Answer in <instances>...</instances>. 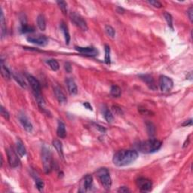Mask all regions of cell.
Listing matches in <instances>:
<instances>
[{
    "label": "cell",
    "mask_w": 193,
    "mask_h": 193,
    "mask_svg": "<svg viewBox=\"0 0 193 193\" xmlns=\"http://www.w3.org/2000/svg\"><path fill=\"white\" fill-rule=\"evenodd\" d=\"M16 149L17 152H18V154L19 155L20 157H23L27 154L26 148H25L23 142H22L20 139H18V140H17Z\"/></svg>",
    "instance_id": "obj_18"
},
{
    "label": "cell",
    "mask_w": 193,
    "mask_h": 193,
    "mask_svg": "<svg viewBox=\"0 0 193 193\" xmlns=\"http://www.w3.org/2000/svg\"><path fill=\"white\" fill-rule=\"evenodd\" d=\"M57 5H58L59 7H60V10L62 11L63 14H67V2H64V1H57Z\"/></svg>",
    "instance_id": "obj_32"
},
{
    "label": "cell",
    "mask_w": 193,
    "mask_h": 193,
    "mask_svg": "<svg viewBox=\"0 0 193 193\" xmlns=\"http://www.w3.org/2000/svg\"><path fill=\"white\" fill-rule=\"evenodd\" d=\"M42 160L43 165L44 171L48 174L51 171L53 167V161H52V155L50 150L47 147L44 146L42 150Z\"/></svg>",
    "instance_id": "obj_3"
},
{
    "label": "cell",
    "mask_w": 193,
    "mask_h": 193,
    "mask_svg": "<svg viewBox=\"0 0 193 193\" xmlns=\"http://www.w3.org/2000/svg\"><path fill=\"white\" fill-rule=\"evenodd\" d=\"M70 19L78 27L80 28L83 31H87L88 29L87 23L83 19V18L81 15L76 14L75 12H72L70 14Z\"/></svg>",
    "instance_id": "obj_7"
},
{
    "label": "cell",
    "mask_w": 193,
    "mask_h": 193,
    "mask_svg": "<svg viewBox=\"0 0 193 193\" xmlns=\"http://www.w3.org/2000/svg\"><path fill=\"white\" fill-rule=\"evenodd\" d=\"M159 86L162 92H169L174 87V82L170 78L166 76H161L159 77Z\"/></svg>",
    "instance_id": "obj_5"
},
{
    "label": "cell",
    "mask_w": 193,
    "mask_h": 193,
    "mask_svg": "<svg viewBox=\"0 0 193 193\" xmlns=\"http://www.w3.org/2000/svg\"><path fill=\"white\" fill-rule=\"evenodd\" d=\"M105 63L107 64H110V48L109 45H105Z\"/></svg>",
    "instance_id": "obj_30"
},
{
    "label": "cell",
    "mask_w": 193,
    "mask_h": 193,
    "mask_svg": "<svg viewBox=\"0 0 193 193\" xmlns=\"http://www.w3.org/2000/svg\"><path fill=\"white\" fill-rule=\"evenodd\" d=\"M149 3H150V5H152V6H154V7L155 8H162V4L160 2L158 1H155V0H152V1H149L148 2Z\"/></svg>",
    "instance_id": "obj_36"
},
{
    "label": "cell",
    "mask_w": 193,
    "mask_h": 193,
    "mask_svg": "<svg viewBox=\"0 0 193 193\" xmlns=\"http://www.w3.org/2000/svg\"><path fill=\"white\" fill-rule=\"evenodd\" d=\"M35 186L39 189V191H42L44 186H45V184H44L43 181L41 179L36 178L35 179Z\"/></svg>",
    "instance_id": "obj_34"
},
{
    "label": "cell",
    "mask_w": 193,
    "mask_h": 193,
    "mask_svg": "<svg viewBox=\"0 0 193 193\" xmlns=\"http://www.w3.org/2000/svg\"><path fill=\"white\" fill-rule=\"evenodd\" d=\"M52 144H53L54 147L55 148L56 151L59 154V155L62 158H64V150H63V146L61 142L58 140H55L52 142Z\"/></svg>",
    "instance_id": "obj_20"
},
{
    "label": "cell",
    "mask_w": 193,
    "mask_h": 193,
    "mask_svg": "<svg viewBox=\"0 0 193 193\" xmlns=\"http://www.w3.org/2000/svg\"><path fill=\"white\" fill-rule=\"evenodd\" d=\"M57 134L60 138H65L67 136V131H66V127L64 123L61 121H58L57 125Z\"/></svg>",
    "instance_id": "obj_17"
},
{
    "label": "cell",
    "mask_w": 193,
    "mask_h": 193,
    "mask_svg": "<svg viewBox=\"0 0 193 193\" xmlns=\"http://www.w3.org/2000/svg\"><path fill=\"white\" fill-rule=\"evenodd\" d=\"M146 127L147 130H148L149 134L151 135V136L155 134V127H154V125L152 122H147Z\"/></svg>",
    "instance_id": "obj_33"
},
{
    "label": "cell",
    "mask_w": 193,
    "mask_h": 193,
    "mask_svg": "<svg viewBox=\"0 0 193 193\" xmlns=\"http://www.w3.org/2000/svg\"><path fill=\"white\" fill-rule=\"evenodd\" d=\"M140 77L141 78L142 80H143L146 83L147 85H148L150 88L153 89V90L156 89L155 81H154L152 76L150 75H142V76H140Z\"/></svg>",
    "instance_id": "obj_16"
},
{
    "label": "cell",
    "mask_w": 193,
    "mask_h": 193,
    "mask_svg": "<svg viewBox=\"0 0 193 193\" xmlns=\"http://www.w3.org/2000/svg\"><path fill=\"white\" fill-rule=\"evenodd\" d=\"M104 116L105 119L106 120V121L109 123L113 122V119H114L113 113H111L110 110H109V109H104Z\"/></svg>",
    "instance_id": "obj_27"
},
{
    "label": "cell",
    "mask_w": 193,
    "mask_h": 193,
    "mask_svg": "<svg viewBox=\"0 0 193 193\" xmlns=\"http://www.w3.org/2000/svg\"><path fill=\"white\" fill-rule=\"evenodd\" d=\"M0 112H1V115L2 117H4L6 120L9 119V113H8V111L3 107L2 106H1V109H0Z\"/></svg>",
    "instance_id": "obj_35"
},
{
    "label": "cell",
    "mask_w": 193,
    "mask_h": 193,
    "mask_svg": "<svg viewBox=\"0 0 193 193\" xmlns=\"http://www.w3.org/2000/svg\"><path fill=\"white\" fill-rule=\"evenodd\" d=\"M83 105H84V107H86V108H87V109H90V110H92V106H91V104H90L88 102L84 103V104H83Z\"/></svg>",
    "instance_id": "obj_41"
},
{
    "label": "cell",
    "mask_w": 193,
    "mask_h": 193,
    "mask_svg": "<svg viewBox=\"0 0 193 193\" xmlns=\"http://www.w3.org/2000/svg\"><path fill=\"white\" fill-rule=\"evenodd\" d=\"M21 31L22 33H33V32H34V28H33V27L29 26V25L27 24V23H23V24H22V26H21Z\"/></svg>",
    "instance_id": "obj_28"
},
{
    "label": "cell",
    "mask_w": 193,
    "mask_h": 193,
    "mask_svg": "<svg viewBox=\"0 0 193 193\" xmlns=\"http://www.w3.org/2000/svg\"><path fill=\"white\" fill-rule=\"evenodd\" d=\"M192 120L189 119V120H188V121H186L182 125L183 126H189V125H192Z\"/></svg>",
    "instance_id": "obj_40"
},
{
    "label": "cell",
    "mask_w": 193,
    "mask_h": 193,
    "mask_svg": "<svg viewBox=\"0 0 193 193\" xmlns=\"http://www.w3.org/2000/svg\"><path fill=\"white\" fill-rule=\"evenodd\" d=\"M60 30H62L63 33H64L66 44H67V45H69V42H70V35H69L68 27H67V26L64 23V22H62V23H60Z\"/></svg>",
    "instance_id": "obj_19"
},
{
    "label": "cell",
    "mask_w": 193,
    "mask_h": 193,
    "mask_svg": "<svg viewBox=\"0 0 193 193\" xmlns=\"http://www.w3.org/2000/svg\"><path fill=\"white\" fill-rule=\"evenodd\" d=\"M187 14H188V16H189V20H190L191 22H192L193 21V8L192 7H190L189 8V9L187 11Z\"/></svg>",
    "instance_id": "obj_38"
},
{
    "label": "cell",
    "mask_w": 193,
    "mask_h": 193,
    "mask_svg": "<svg viewBox=\"0 0 193 193\" xmlns=\"http://www.w3.org/2000/svg\"><path fill=\"white\" fill-rule=\"evenodd\" d=\"M27 40L30 43L35 44V45H40V46H45L48 44V39L46 36L42 35H30L27 38Z\"/></svg>",
    "instance_id": "obj_9"
},
{
    "label": "cell",
    "mask_w": 193,
    "mask_h": 193,
    "mask_svg": "<svg viewBox=\"0 0 193 193\" xmlns=\"http://www.w3.org/2000/svg\"><path fill=\"white\" fill-rule=\"evenodd\" d=\"M47 64H48L49 67L54 71L58 70L59 68H60L59 63L56 60H54V59H49V60H47Z\"/></svg>",
    "instance_id": "obj_26"
},
{
    "label": "cell",
    "mask_w": 193,
    "mask_h": 193,
    "mask_svg": "<svg viewBox=\"0 0 193 193\" xmlns=\"http://www.w3.org/2000/svg\"><path fill=\"white\" fill-rule=\"evenodd\" d=\"M164 17H165V18L166 21H167V25H168L169 27L172 30H174V27H173V18L170 14H169V13H167V12H165V14H164Z\"/></svg>",
    "instance_id": "obj_31"
},
{
    "label": "cell",
    "mask_w": 193,
    "mask_h": 193,
    "mask_svg": "<svg viewBox=\"0 0 193 193\" xmlns=\"http://www.w3.org/2000/svg\"><path fill=\"white\" fill-rule=\"evenodd\" d=\"M92 184H93V177L91 175H86L85 177H84V180L82 181V187H81L80 192H86L87 190L91 189L92 187Z\"/></svg>",
    "instance_id": "obj_14"
},
{
    "label": "cell",
    "mask_w": 193,
    "mask_h": 193,
    "mask_svg": "<svg viewBox=\"0 0 193 193\" xmlns=\"http://www.w3.org/2000/svg\"><path fill=\"white\" fill-rule=\"evenodd\" d=\"M6 153H7L8 161V163H9V165L11 167H13V168H16V167H19L20 165H21V162H20V159L18 158V155L13 150V149H7L6 150Z\"/></svg>",
    "instance_id": "obj_6"
},
{
    "label": "cell",
    "mask_w": 193,
    "mask_h": 193,
    "mask_svg": "<svg viewBox=\"0 0 193 193\" xmlns=\"http://www.w3.org/2000/svg\"><path fill=\"white\" fill-rule=\"evenodd\" d=\"M110 94L113 97H119L121 94V90L117 85H113L110 89Z\"/></svg>",
    "instance_id": "obj_25"
},
{
    "label": "cell",
    "mask_w": 193,
    "mask_h": 193,
    "mask_svg": "<svg viewBox=\"0 0 193 193\" xmlns=\"http://www.w3.org/2000/svg\"><path fill=\"white\" fill-rule=\"evenodd\" d=\"M138 158V153L135 150H122L114 154L113 162L117 167H125L133 163Z\"/></svg>",
    "instance_id": "obj_1"
},
{
    "label": "cell",
    "mask_w": 193,
    "mask_h": 193,
    "mask_svg": "<svg viewBox=\"0 0 193 193\" xmlns=\"http://www.w3.org/2000/svg\"><path fill=\"white\" fill-rule=\"evenodd\" d=\"M55 94L56 96V98L57 99V101L60 103V104H66L67 101V98L65 94L64 93V91H62V89L60 88L58 86H56L55 87Z\"/></svg>",
    "instance_id": "obj_15"
},
{
    "label": "cell",
    "mask_w": 193,
    "mask_h": 193,
    "mask_svg": "<svg viewBox=\"0 0 193 193\" xmlns=\"http://www.w3.org/2000/svg\"><path fill=\"white\" fill-rule=\"evenodd\" d=\"M105 32H106L107 35H109L111 38H115V36H116V30H114V28L112 27L111 26L106 25L105 27Z\"/></svg>",
    "instance_id": "obj_29"
},
{
    "label": "cell",
    "mask_w": 193,
    "mask_h": 193,
    "mask_svg": "<svg viewBox=\"0 0 193 193\" xmlns=\"http://www.w3.org/2000/svg\"><path fill=\"white\" fill-rule=\"evenodd\" d=\"M27 79L29 84H30L32 89H33V94H42L41 84H40L39 82V81L37 80L35 77H33V76L31 75L27 76Z\"/></svg>",
    "instance_id": "obj_10"
},
{
    "label": "cell",
    "mask_w": 193,
    "mask_h": 193,
    "mask_svg": "<svg viewBox=\"0 0 193 193\" xmlns=\"http://www.w3.org/2000/svg\"><path fill=\"white\" fill-rule=\"evenodd\" d=\"M66 84H67V90H68L69 94H71V95H76L78 93V88L75 81L72 79H71V78H68L66 80Z\"/></svg>",
    "instance_id": "obj_13"
},
{
    "label": "cell",
    "mask_w": 193,
    "mask_h": 193,
    "mask_svg": "<svg viewBox=\"0 0 193 193\" xmlns=\"http://www.w3.org/2000/svg\"><path fill=\"white\" fill-rule=\"evenodd\" d=\"M1 74L5 79L9 80L11 79V72L8 70L7 67L5 66V64H3L2 60L1 61Z\"/></svg>",
    "instance_id": "obj_21"
},
{
    "label": "cell",
    "mask_w": 193,
    "mask_h": 193,
    "mask_svg": "<svg viewBox=\"0 0 193 193\" xmlns=\"http://www.w3.org/2000/svg\"><path fill=\"white\" fill-rule=\"evenodd\" d=\"M136 184L141 192H150L152 187V181L144 177H140L137 179Z\"/></svg>",
    "instance_id": "obj_8"
},
{
    "label": "cell",
    "mask_w": 193,
    "mask_h": 193,
    "mask_svg": "<svg viewBox=\"0 0 193 193\" xmlns=\"http://www.w3.org/2000/svg\"><path fill=\"white\" fill-rule=\"evenodd\" d=\"M118 192L121 193H127L130 192V190L128 187H126V186H121V187H119V189H118Z\"/></svg>",
    "instance_id": "obj_37"
},
{
    "label": "cell",
    "mask_w": 193,
    "mask_h": 193,
    "mask_svg": "<svg viewBox=\"0 0 193 193\" xmlns=\"http://www.w3.org/2000/svg\"><path fill=\"white\" fill-rule=\"evenodd\" d=\"M76 50L88 56H96L98 55V51L94 47H76Z\"/></svg>",
    "instance_id": "obj_12"
},
{
    "label": "cell",
    "mask_w": 193,
    "mask_h": 193,
    "mask_svg": "<svg viewBox=\"0 0 193 193\" xmlns=\"http://www.w3.org/2000/svg\"><path fill=\"white\" fill-rule=\"evenodd\" d=\"M96 177H98L103 187L106 190H109L112 186V179L109 170L106 168H101L96 171Z\"/></svg>",
    "instance_id": "obj_4"
},
{
    "label": "cell",
    "mask_w": 193,
    "mask_h": 193,
    "mask_svg": "<svg viewBox=\"0 0 193 193\" xmlns=\"http://www.w3.org/2000/svg\"><path fill=\"white\" fill-rule=\"evenodd\" d=\"M65 69L68 72H71V70H72V67H71V65L69 64V63H66L65 64Z\"/></svg>",
    "instance_id": "obj_39"
},
{
    "label": "cell",
    "mask_w": 193,
    "mask_h": 193,
    "mask_svg": "<svg viewBox=\"0 0 193 193\" xmlns=\"http://www.w3.org/2000/svg\"><path fill=\"white\" fill-rule=\"evenodd\" d=\"M13 77H14V79H15V81H16V82H18V84H19L22 88H27V83H26V82H25L24 79H23V78L22 77V76L20 75V74H18V73H13Z\"/></svg>",
    "instance_id": "obj_24"
},
{
    "label": "cell",
    "mask_w": 193,
    "mask_h": 193,
    "mask_svg": "<svg viewBox=\"0 0 193 193\" xmlns=\"http://www.w3.org/2000/svg\"><path fill=\"white\" fill-rule=\"evenodd\" d=\"M19 121L22 125V126L23 127L25 130L27 132H31L33 131V125L30 122V121L29 120L27 116L24 114V113H21L19 115Z\"/></svg>",
    "instance_id": "obj_11"
},
{
    "label": "cell",
    "mask_w": 193,
    "mask_h": 193,
    "mask_svg": "<svg viewBox=\"0 0 193 193\" xmlns=\"http://www.w3.org/2000/svg\"><path fill=\"white\" fill-rule=\"evenodd\" d=\"M162 143L156 139H150L148 140L142 141L137 144V150L143 153H152L158 151L162 147Z\"/></svg>",
    "instance_id": "obj_2"
},
{
    "label": "cell",
    "mask_w": 193,
    "mask_h": 193,
    "mask_svg": "<svg viewBox=\"0 0 193 193\" xmlns=\"http://www.w3.org/2000/svg\"><path fill=\"white\" fill-rule=\"evenodd\" d=\"M37 24L42 31H45L46 29V21H45V17L42 14H39L37 18Z\"/></svg>",
    "instance_id": "obj_22"
},
{
    "label": "cell",
    "mask_w": 193,
    "mask_h": 193,
    "mask_svg": "<svg viewBox=\"0 0 193 193\" xmlns=\"http://www.w3.org/2000/svg\"><path fill=\"white\" fill-rule=\"evenodd\" d=\"M0 23H1V35L2 39L6 35V21H5L4 14H3V11L2 9H1V18H0Z\"/></svg>",
    "instance_id": "obj_23"
}]
</instances>
